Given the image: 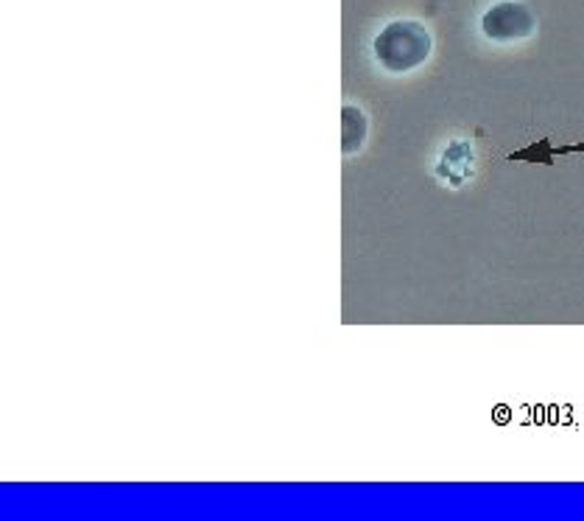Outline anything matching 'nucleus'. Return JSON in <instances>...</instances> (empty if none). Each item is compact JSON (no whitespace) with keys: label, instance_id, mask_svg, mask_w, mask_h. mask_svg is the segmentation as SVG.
I'll list each match as a JSON object with an SVG mask.
<instances>
[{"label":"nucleus","instance_id":"f257e3e1","mask_svg":"<svg viewBox=\"0 0 584 521\" xmlns=\"http://www.w3.org/2000/svg\"><path fill=\"white\" fill-rule=\"evenodd\" d=\"M373 50L375 59L389 73H411L428 63L434 37H431L428 25L420 20H392L389 25H383V32H378Z\"/></svg>","mask_w":584,"mask_h":521},{"label":"nucleus","instance_id":"f03ea898","mask_svg":"<svg viewBox=\"0 0 584 521\" xmlns=\"http://www.w3.org/2000/svg\"><path fill=\"white\" fill-rule=\"evenodd\" d=\"M537 32V14L520 0H501L481 14V34L492 43H520Z\"/></svg>","mask_w":584,"mask_h":521},{"label":"nucleus","instance_id":"7ed1b4c3","mask_svg":"<svg viewBox=\"0 0 584 521\" xmlns=\"http://www.w3.org/2000/svg\"><path fill=\"white\" fill-rule=\"evenodd\" d=\"M436 174L442 180H448L454 189H461L476 174V149H472L470 140H454L450 146H445Z\"/></svg>","mask_w":584,"mask_h":521},{"label":"nucleus","instance_id":"20e7f679","mask_svg":"<svg viewBox=\"0 0 584 521\" xmlns=\"http://www.w3.org/2000/svg\"><path fill=\"white\" fill-rule=\"evenodd\" d=\"M584 151V144H562L553 146L551 138H540L535 144L523 146V149L509 151V163H528V166H553L557 158H565V155H579Z\"/></svg>","mask_w":584,"mask_h":521},{"label":"nucleus","instance_id":"39448f33","mask_svg":"<svg viewBox=\"0 0 584 521\" xmlns=\"http://www.w3.org/2000/svg\"><path fill=\"white\" fill-rule=\"evenodd\" d=\"M369 135V121L367 115L360 113L358 107L347 104L342 110V151L344 155H355V151L364 149Z\"/></svg>","mask_w":584,"mask_h":521}]
</instances>
